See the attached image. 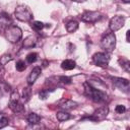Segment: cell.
<instances>
[{"mask_svg": "<svg viewBox=\"0 0 130 130\" xmlns=\"http://www.w3.org/2000/svg\"><path fill=\"white\" fill-rule=\"evenodd\" d=\"M14 15L19 21H23V22H27V21L31 20L34 17L31 10L25 5H18L15 8Z\"/></svg>", "mask_w": 130, "mask_h": 130, "instance_id": "3", "label": "cell"}, {"mask_svg": "<svg viewBox=\"0 0 130 130\" xmlns=\"http://www.w3.org/2000/svg\"><path fill=\"white\" fill-rule=\"evenodd\" d=\"M31 27H32L35 30L39 31V30H42V29L45 27V24H44L42 21H38V20H36V21H34V22L31 23Z\"/></svg>", "mask_w": 130, "mask_h": 130, "instance_id": "23", "label": "cell"}, {"mask_svg": "<svg viewBox=\"0 0 130 130\" xmlns=\"http://www.w3.org/2000/svg\"><path fill=\"white\" fill-rule=\"evenodd\" d=\"M59 107L63 111H70V110H73L77 107V103L74 101H71V100H62Z\"/></svg>", "mask_w": 130, "mask_h": 130, "instance_id": "13", "label": "cell"}, {"mask_svg": "<svg viewBox=\"0 0 130 130\" xmlns=\"http://www.w3.org/2000/svg\"><path fill=\"white\" fill-rule=\"evenodd\" d=\"M92 62L94 65L102 67V68H106L109 65L110 62V56L109 53H103V52H99L93 54L92 56Z\"/></svg>", "mask_w": 130, "mask_h": 130, "instance_id": "5", "label": "cell"}, {"mask_svg": "<svg viewBox=\"0 0 130 130\" xmlns=\"http://www.w3.org/2000/svg\"><path fill=\"white\" fill-rule=\"evenodd\" d=\"M84 91H85V94L95 103H104L108 99V94L104 90L93 87L89 82L84 83Z\"/></svg>", "mask_w": 130, "mask_h": 130, "instance_id": "1", "label": "cell"}, {"mask_svg": "<svg viewBox=\"0 0 130 130\" xmlns=\"http://www.w3.org/2000/svg\"><path fill=\"white\" fill-rule=\"evenodd\" d=\"M9 91H10V85L3 79H0V92L7 93Z\"/></svg>", "mask_w": 130, "mask_h": 130, "instance_id": "20", "label": "cell"}, {"mask_svg": "<svg viewBox=\"0 0 130 130\" xmlns=\"http://www.w3.org/2000/svg\"><path fill=\"white\" fill-rule=\"evenodd\" d=\"M112 79V82L113 84L118 87L120 90H123L125 92H128L129 91V87H130V84H129V81L125 78H121V77H111Z\"/></svg>", "mask_w": 130, "mask_h": 130, "instance_id": "9", "label": "cell"}, {"mask_svg": "<svg viewBox=\"0 0 130 130\" xmlns=\"http://www.w3.org/2000/svg\"><path fill=\"white\" fill-rule=\"evenodd\" d=\"M12 60V56L10 54H6V55H3L1 58H0V65L1 66H4L6 65L8 62H10Z\"/></svg>", "mask_w": 130, "mask_h": 130, "instance_id": "22", "label": "cell"}, {"mask_svg": "<svg viewBox=\"0 0 130 130\" xmlns=\"http://www.w3.org/2000/svg\"><path fill=\"white\" fill-rule=\"evenodd\" d=\"M123 2H125V3H129L130 2V0H122Z\"/></svg>", "mask_w": 130, "mask_h": 130, "instance_id": "32", "label": "cell"}, {"mask_svg": "<svg viewBox=\"0 0 130 130\" xmlns=\"http://www.w3.org/2000/svg\"><path fill=\"white\" fill-rule=\"evenodd\" d=\"M48 93H49L48 89H43V90H41V91H40L39 96H40V99H41V100H46V99H47V96H48Z\"/></svg>", "mask_w": 130, "mask_h": 130, "instance_id": "29", "label": "cell"}, {"mask_svg": "<svg viewBox=\"0 0 130 130\" xmlns=\"http://www.w3.org/2000/svg\"><path fill=\"white\" fill-rule=\"evenodd\" d=\"M41 72H42V69H41V67H38V66L35 67V68L30 71V73L28 74L27 79H26L28 85H32V84L36 82V80L38 79V77L41 75Z\"/></svg>", "mask_w": 130, "mask_h": 130, "instance_id": "12", "label": "cell"}, {"mask_svg": "<svg viewBox=\"0 0 130 130\" xmlns=\"http://www.w3.org/2000/svg\"><path fill=\"white\" fill-rule=\"evenodd\" d=\"M41 119H42L41 116H39L36 113H30L27 116V122H28L29 125H37V124H39Z\"/></svg>", "mask_w": 130, "mask_h": 130, "instance_id": "16", "label": "cell"}, {"mask_svg": "<svg viewBox=\"0 0 130 130\" xmlns=\"http://www.w3.org/2000/svg\"><path fill=\"white\" fill-rule=\"evenodd\" d=\"M124 24H125V17L122 15H115L114 17L111 18L109 26H110V29L114 32V31H117L120 28H122L124 26Z\"/></svg>", "mask_w": 130, "mask_h": 130, "instance_id": "8", "label": "cell"}, {"mask_svg": "<svg viewBox=\"0 0 130 130\" xmlns=\"http://www.w3.org/2000/svg\"><path fill=\"white\" fill-rule=\"evenodd\" d=\"M59 82L63 83V84H69L71 83V78L68 76H60L59 77Z\"/></svg>", "mask_w": 130, "mask_h": 130, "instance_id": "27", "label": "cell"}, {"mask_svg": "<svg viewBox=\"0 0 130 130\" xmlns=\"http://www.w3.org/2000/svg\"><path fill=\"white\" fill-rule=\"evenodd\" d=\"M37 59H38V54H37L36 52H31V53H29V54L26 56V61H27V63H29V64L35 63V62L37 61Z\"/></svg>", "mask_w": 130, "mask_h": 130, "instance_id": "24", "label": "cell"}, {"mask_svg": "<svg viewBox=\"0 0 130 130\" xmlns=\"http://www.w3.org/2000/svg\"><path fill=\"white\" fill-rule=\"evenodd\" d=\"M22 37V30L16 25H9L5 28V38L11 44H15L20 41Z\"/></svg>", "mask_w": 130, "mask_h": 130, "instance_id": "2", "label": "cell"}, {"mask_svg": "<svg viewBox=\"0 0 130 130\" xmlns=\"http://www.w3.org/2000/svg\"><path fill=\"white\" fill-rule=\"evenodd\" d=\"M115 111H116L118 114H123L124 112H126V107L123 106V105H118V106H116Z\"/></svg>", "mask_w": 130, "mask_h": 130, "instance_id": "28", "label": "cell"}, {"mask_svg": "<svg viewBox=\"0 0 130 130\" xmlns=\"http://www.w3.org/2000/svg\"><path fill=\"white\" fill-rule=\"evenodd\" d=\"M78 28V22L76 20H70L66 24V30L68 32H74Z\"/></svg>", "mask_w": 130, "mask_h": 130, "instance_id": "17", "label": "cell"}, {"mask_svg": "<svg viewBox=\"0 0 130 130\" xmlns=\"http://www.w3.org/2000/svg\"><path fill=\"white\" fill-rule=\"evenodd\" d=\"M129 35H130V30H127V32H126V42H127V43L130 42V41H129Z\"/></svg>", "mask_w": 130, "mask_h": 130, "instance_id": "30", "label": "cell"}, {"mask_svg": "<svg viewBox=\"0 0 130 130\" xmlns=\"http://www.w3.org/2000/svg\"><path fill=\"white\" fill-rule=\"evenodd\" d=\"M72 1H75V2H84L86 0H72Z\"/></svg>", "mask_w": 130, "mask_h": 130, "instance_id": "31", "label": "cell"}, {"mask_svg": "<svg viewBox=\"0 0 130 130\" xmlns=\"http://www.w3.org/2000/svg\"><path fill=\"white\" fill-rule=\"evenodd\" d=\"M103 17L102 13L99 11H85L81 16V20L84 22H88V23H93L96 22L99 20H101Z\"/></svg>", "mask_w": 130, "mask_h": 130, "instance_id": "6", "label": "cell"}, {"mask_svg": "<svg viewBox=\"0 0 130 130\" xmlns=\"http://www.w3.org/2000/svg\"><path fill=\"white\" fill-rule=\"evenodd\" d=\"M56 117L57 119L60 121V122H64V121H67L71 118V115L69 113H67L66 111H60L56 114Z\"/></svg>", "mask_w": 130, "mask_h": 130, "instance_id": "18", "label": "cell"}, {"mask_svg": "<svg viewBox=\"0 0 130 130\" xmlns=\"http://www.w3.org/2000/svg\"><path fill=\"white\" fill-rule=\"evenodd\" d=\"M29 98H30V88H29V87H25V88L23 89L22 96H21L22 102H23L24 104H25V103H27V102H28V100H29Z\"/></svg>", "mask_w": 130, "mask_h": 130, "instance_id": "21", "label": "cell"}, {"mask_svg": "<svg viewBox=\"0 0 130 130\" xmlns=\"http://www.w3.org/2000/svg\"><path fill=\"white\" fill-rule=\"evenodd\" d=\"M101 47L106 53H112L116 47V37L114 32H109L103 37L101 41Z\"/></svg>", "mask_w": 130, "mask_h": 130, "instance_id": "4", "label": "cell"}, {"mask_svg": "<svg viewBox=\"0 0 130 130\" xmlns=\"http://www.w3.org/2000/svg\"><path fill=\"white\" fill-rule=\"evenodd\" d=\"M118 62H119L120 66H121L126 72H130V61H129L128 59L122 57V58H120V59L118 60Z\"/></svg>", "mask_w": 130, "mask_h": 130, "instance_id": "19", "label": "cell"}, {"mask_svg": "<svg viewBox=\"0 0 130 130\" xmlns=\"http://www.w3.org/2000/svg\"><path fill=\"white\" fill-rule=\"evenodd\" d=\"M108 114H109V109L107 107H102V108H99L98 110H95L91 116H88L84 119H88L90 121L99 122V121H103L104 119H106Z\"/></svg>", "mask_w": 130, "mask_h": 130, "instance_id": "7", "label": "cell"}, {"mask_svg": "<svg viewBox=\"0 0 130 130\" xmlns=\"http://www.w3.org/2000/svg\"><path fill=\"white\" fill-rule=\"evenodd\" d=\"M75 66H76V63L70 59H66L61 63V68L63 70H72L75 68Z\"/></svg>", "mask_w": 130, "mask_h": 130, "instance_id": "15", "label": "cell"}, {"mask_svg": "<svg viewBox=\"0 0 130 130\" xmlns=\"http://www.w3.org/2000/svg\"><path fill=\"white\" fill-rule=\"evenodd\" d=\"M15 68H16V70H17V71H19V72H22V71H24V70H25V68H26V65H25L24 61H22V60H19V61H17V62H16Z\"/></svg>", "mask_w": 130, "mask_h": 130, "instance_id": "25", "label": "cell"}, {"mask_svg": "<svg viewBox=\"0 0 130 130\" xmlns=\"http://www.w3.org/2000/svg\"><path fill=\"white\" fill-rule=\"evenodd\" d=\"M11 23H12V19L10 15L5 10L0 8V28H6L7 26L11 25Z\"/></svg>", "mask_w": 130, "mask_h": 130, "instance_id": "10", "label": "cell"}, {"mask_svg": "<svg viewBox=\"0 0 130 130\" xmlns=\"http://www.w3.org/2000/svg\"><path fill=\"white\" fill-rule=\"evenodd\" d=\"M9 108L13 113H21L24 111V106L22 103L19 102L18 99H10Z\"/></svg>", "mask_w": 130, "mask_h": 130, "instance_id": "11", "label": "cell"}, {"mask_svg": "<svg viewBox=\"0 0 130 130\" xmlns=\"http://www.w3.org/2000/svg\"><path fill=\"white\" fill-rule=\"evenodd\" d=\"M36 44H37V39H36V37H34V36H28L27 38L24 39L22 46H23V48H25V49H30V48L35 47Z\"/></svg>", "mask_w": 130, "mask_h": 130, "instance_id": "14", "label": "cell"}, {"mask_svg": "<svg viewBox=\"0 0 130 130\" xmlns=\"http://www.w3.org/2000/svg\"><path fill=\"white\" fill-rule=\"evenodd\" d=\"M8 118L7 117H5V116H3V115H0V129L1 128H4L5 126H7L8 125Z\"/></svg>", "mask_w": 130, "mask_h": 130, "instance_id": "26", "label": "cell"}]
</instances>
